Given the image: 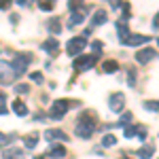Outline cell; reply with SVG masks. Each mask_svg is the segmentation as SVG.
<instances>
[{"mask_svg": "<svg viewBox=\"0 0 159 159\" xmlns=\"http://www.w3.org/2000/svg\"><path fill=\"white\" fill-rule=\"evenodd\" d=\"M157 45H159V40H157Z\"/></svg>", "mask_w": 159, "mask_h": 159, "instance_id": "39", "label": "cell"}, {"mask_svg": "<svg viewBox=\"0 0 159 159\" xmlns=\"http://www.w3.org/2000/svg\"><path fill=\"white\" fill-rule=\"evenodd\" d=\"M57 47H60L57 38H47V40L43 43V49L47 51L49 55H57Z\"/></svg>", "mask_w": 159, "mask_h": 159, "instance_id": "11", "label": "cell"}, {"mask_svg": "<svg viewBox=\"0 0 159 159\" xmlns=\"http://www.w3.org/2000/svg\"><path fill=\"white\" fill-rule=\"evenodd\" d=\"M17 4H21V7H28V4H30V0H17Z\"/></svg>", "mask_w": 159, "mask_h": 159, "instance_id": "35", "label": "cell"}, {"mask_svg": "<svg viewBox=\"0 0 159 159\" xmlns=\"http://www.w3.org/2000/svg\"><path fill=\"white\" fill-rule=\"evenodd\" d=\"M117 28H119V36H121V40H125V38L129 36V34H127V24L119 21V24H117Z\"/></svg>", "mask_w": 159, "mask_h": 159, "instance_id": "22", "label": "cell"}, {"mask_svg": "<svg viewBox=\"0 0 159 159\" xmlns=\"http://www.w3.org/2000/svg\"><path fill=\"white\" fill-rule=\"evenodd\" d=\"M147 110H159V102H144Z\"/></svg>", "mask_w": 159, "mask_h": 159, "instance_id": "27", "label": "cell"}, {"mask_svg": "<svg viewBox=\"0 0 159 159\" xmlns=\"http://www.w3.org/2000/svg\"><path fill=\"white\" fill-rule=\"evenodd\" d=\"M127 83H129V87L136 85V70H134V68H129V70H127Z\"/></svg>", "mask_w": 159, "mask_h": 159, "instance_id": "23", "label": "cell"}, {"mask_svg": "<svg viewBox=\"0 0 159 159\" xmlns=\"http://www.w3.org/2000/svg\"><path fill=\"white\" fill-rule=\"evenodd\" d=\"M49 155H51V157H57V159H61L64 155H66V148L61 147V144H53V147L49 148Z\"/></svg>", "mask_w": 159, "mask_h": 159, "instance_id": "17", "label": "cell"}, {"mask_svg": "<svg viewBox=\"0 0 159 159\" xmlns=\"http://www.w3.org/2000/svg\"><path fill=\"white\" fill-rule=\"evenodd\" d=\"M140 127H125V132H123V136L125 138H132V136H136V132H138Z\"/></svg>", "mask_w": 159, "mask_h": 159, "instance_id": "25", "label": "cell"}, {"mask_svg": "<svg viewBox=\"0 0 159 159\" xmlns=\"http://www.w3.org/2000/svg\"><path fill=\"white\" fill-rule=\"evenodd\" d=\"M85 19V9H81V11H74L72 15H70V21H68V25L72 28V25H76V24H81Z\"/></svg>", "mask_w": 159, "mask_h": 159, "instance_id": "15", "label": "cell"}, {"mask_svg": "<svg viewBox=\"0 0 159 159\" xmlns=\"http://www.w3.org/2000/svg\"><path fill=\"white\" fill-rule=\"evenodd\" d=\"M4 98H7V96H4V93L0 91V115H4V112H7V106H4Z\"/></svg>", "mask_w": 159, "mask_h": 159, "instance_id": "29", "label": "cell"}, {"mask_svg": "<svg viewBox=\"0 0 159 159\" xmlns=\"http://www.w3.org/2000/svg\"><path fill=\"white\" fill-rule=\"evenodd\" d=\"M81 4H83V0H70V2H68V7H70L72 11H76V9H79Z\"/></svg>", "mask_w": 159, "mask_h": 159, "instance_id": "28", "label": "cell"}, {"mask_svg": "<svg viewBox=\"0 0 159 159\" xmlns=\"http://www.w3.org/2000/svg\"><path fill=\"white\" fill-rule=\"evenodd\" d=\"M96 129V112L93 110H85L83 115H79L76 119V125H74V132L79 138H91Z\"/></svg>", "mask_w": 159, "mask_h": 159, "instance_id": "1", "label": "cell"}, {"mask_svg": "<svg viewBox=\"0 0 159 159\" xmlns=\"http://www.w3.org/2000/svg\"><path fill=\"white\" fill-rule=\"evenodd\" d=\"M155 55H157V51L153 49V47H144V49H140L136 53V61H140V64H148L151 60H155Z\"/></svg>", "mask_w": 159, "mask_h": 159, "instance_id": "7", "label": "cell"}, {"mask_svg": "<svg viewBox=\"0 0 159 159\" xmlns=\"http://www.w3.org/2000/svg\"><path fill=\"white\" fill-rule=\"evenodd\" d=\"M132 121V112H125V115H121V123H127Z\"/></svg>", "mask_w": 159, "mask_h": 159, "instance_id": "32", "label": "cell"}, {"mask_svg": "<svg viewBox=\"0 0 159 159\" xmlns=\"http://www.w3.org/2000/svg\"><path fill=\"white\" fill-rule=\"evenodd\" d=\"M106 19H108V13L106 11H96L93 17H91V25H102Z\"/></svg>", "mask_w": 159, "mask_h": 159, "instance_id": "13", "label": "cell"}, {"mask_svg": "<svg viewBox=\"0 0 159 159\" xmlns=\"http://www.w3.org/2000/svg\"><path fill=\"white\" fill-rule=\"evenodd\" d=\"M11 108L15 110V115H19V117H24V115H28V106H25L21 100H15L11 104Z\"/></svg>", "mask_w": 159, "mask_h": 159, "instance_id": "14", "label": "cell"}, {"mask_svg": "<svg viewBox=\"0 0 159 159\" xmlns=\"http://www.w3.org/2000/svg\"><path fill=\"white\" fill-rule=\"evenodd\" d=\"M40 9L49 11V9H51V2H49V0H40Z\"/></svg>", "mask_w": 159, "mask_h": 159, "instance_id": "31", "label": "cell"}, {"mask_svg": "<svg viewBox=\"0 0 159 159\" xmlns=\"http://www.w3.org/2000/svg\"><path fill=\"white\" fill-rule=\"evenodd\" d=\"M121 159H129V157H121Z\"/></svg>", "mask_w": 159, "mask_h": 159, "instance_id": "38", "label": "cell"}, {"mask_svg": "<svg viewBox=\"0 0 159 159\" xmlns=\"http://www.w3.org/2000/svg\"><path fill=\"white\" fill-rule=\"evenodd\" d=\"M91 47H93V53H96V55L102 53V43H100V40H93V43H91Z\"/></svg>", "mask_w": 159, "mask_h": 159, "instance_id": "26", "label": "cell"}, {"mask_svg": "<svg viewBox=\"0 0 159 159\" xmlns=\"http://www.w3.org/2000/svg\"><path fill=\"white\" fill-rule=\"evenodd\" d=\"M15 91H17V93H28L30 87H28V85H17V87H15Z\"/></svg>", "mask_w": 159, "mask_h": 159, "instance_id": "30", "label": "cell"}, {"mask_svg": "<svg viewBox=\"0 0 159 159\" xmlns=\"http://www.w3.org/2000/svg\"><path fill=\"white\" fill-rule=\"evenodd\" d=\"M79 102H68V100H55L53 102V106H51V112H49V117L51 119H61L66 112H68V108L70 106H76Z\"/></svg>", "mask_w": 159, "mask_h": 159, "instance_id": "2", "label": "cell"}, {"mask_svg": "<svg viewBox=\"0 0 159 159\" xmlns=\"http://www.w3.org/2000/svg\"><path fill=\"white\" fill-rule=\"evenodd\" d=\"M0 140H4V136H2V134H0Z\"/></svg>", "mask_w": 159, "mask_h": 159, "instance_id": "37", "label": "cell"}, {"mask_svg": "<svg viewBox=\"0 0 159 159\" xmlns=\"http://www.w3.org/2000/svg\"><path fill=\"white\" fill-rule=\"evenodd\" d=\"M49 32H53V34H60V32H61L60 19H55V17H51V19H49Z\"/></svg>", "mask_w": 159, "mask_h": 159, "instance_id": "20", "label": "cell"}, {"mask_svg": "<svg viewBox=\"0 0 159 159\" xmlns=\"http://www.w3.org/2000/svg\"><path fill=\"white\" fill-rule=\"evenodd\" d=\"M123 106H125V96H123V93L117 91V93H112L108 98V108L112 110V112H121Z\"/></svg>", "mask_w": 159, "mask_h": 159, "instance_id": "5", "label": "cell"}, {"mask_svg": "<svg viewBox=\"0 0 159 159\" xmlns=\"http://www.w3.org/2000/svg\"><path fill=\"white\" fill-rule=\"evenodd\" d=\"M30 79H32L34 83H38V85H40V83L45 81V76H43V72H32V74H30Z\"/></svg>", "mask_w": 159, "mask_h": 159, "instance_id": "24", "label": "cell"}, {"mask_svg": "<svg viewBox=\"0 0 159 159\" xmlns=\"http://www.w3.org/2000/svg\"><path fill=\"white\" fill-rule=\"evenodd\" d=\"M102 68H104V72H117V70H119V64L115 60H106Z\"/></svg>", "mask_w": 159, "mask_h": 159, "instance_id": "19", "label": "cell"}, {"mask_svg": "<svg viewBox=\"0 0 159 159\" xmlns=\"http://www.w3.org/2000/svg\"><path fill=\"white\" fill-rule=\"evenodd\" d=\"M4 159H25V155H24V148H15V147H11V148H7L4 153Z\"/></svg>", "mask_w": 159, "mask_h": 159, "instance_id": "12", "label": "cell"}, {"mask_svg": "<svg viewBox=\"0 0 159 159\" xmlns=\"http://www.w3.org/2000/svg\"><path fill=\"white\" fill-rule=\"evenodd\" d=\"M15 76H17V74H15V70H13L11 64L0 61V83H2V85H9V83H13Z\"/></svg>", "mask_w": 159, "mask_h": 159, "instance_id": "4", "label": "cell"}, {"mask_svg": "<svg viewBox=\"0 0 159 159\" xmlns=\"http://www.w3.org/2000/svg\"><path fill=\"white\" fill-rule=\"evenodd\" d=\"M153 25H155V28H159V13L155 15V19H153Z\"/></svg>", "mask_w": 159, "mask_h": 159, "instance_id": "34", "label": "cell"}, {"mask_svg": "<svg viewBox=\"0 0 159 159\" xmlns=\"http://www.w3.org/2000/svg\"><path fill=\"white\" fill-rule=\"evenodd\" d=\"M144 43H148V36H144V34H129L123 40L125 47H138V45H144Z\"/></svg>", "mask_w": 159, "mask_h": 159, "instance_id": "8", "label": "cell"}, {"mask_svg": "<svg viewBox=\"0 0 159 159\" xmlns=\"http://www.w3.org/2000/svg\"><path fill=\"white\" fill-rule=\"evenodd\" d=\"M45 138H47V140H51V142H53V140L68 142V134H64L61 129H47V132H45Z\"/></svg>", "mask_w": 159, "mask_h": 159, "instance_id": "10", "label": "cell"}, {"mask_svg": "<svg viewBox=\"0 0 159 159\" xmlns=\"http://www.w3.org/2000/svg\"><path fill=\"white\" fill-rule=\"evenodd\" d=\"M30 60H32V57H30L28 53H25V55H21V53H19V55H15V61L11 64L13 70H15V74L25 72V68H28V61H30Z\"/></svg>", "mask_w": 159, "mask_h": 159, "instance_id": "6", "label": "cell"}, {"mask_svg": "<svg viewBox=\"0 0 159 159\" xmlns=\"http://www.w3.org/2000/svg\"><path fill=\"white\" fill-rule=\"evenodd\" d=\"M115 142H117V138H115L112 134H106L104 138H102V144H104V147H115Z\"/></svg>", "mask_w": 159, "mask_h": 159, "instance_id": "21", "label": "cell"}, {"mask_svg": "<svg viewBox=\"0 0 159 159\" xmlns=\"http://www.w3.org/2000/svg\"><path fill=\"white\" fill-rule=\"evenodd\" d=\"M93 60H96V57H91V55H79V57L74 60V68H76V70H87V68L93 66Z\"/></svg>", "mask_w": 159, "mask_h": 159, "instance_id": "9", "label": "cell"}, {"mask_svg": "<svg viewBox=\"0 0 159 159\" xmlns=\"http://www.w3.org/2000/svg\"><path fill=\"white\" fill-rule=\"evenodd\" d=\"M153 153H155V148H153V147L138 148V157H140V159H151V157H153Z\"/></svg>", "mask_w": 159, "mask_h": 159, "instance_id": "18", "label": "cell"}, {"mask_svg": "<svg viewBox=\"0 0 159 159\" xmlns=\"http://www.w3.org/2000/svg\"><path fill=\"white\" fill-rule=\"evenodd\" d=\"M87 47V40L85 36H76V38H70L68 40V55H81L83 53V49Z\"/></svg>", "mask_w": 159, "mask_h": 159, "instance_id": "3", "label": "cell"}, {"mask_svg": "<svg viewBox=\"0 0 159 159\" xmlns=\"http://www.w3.org/2000/svg\"><path fill=\"white\" fill-rule=\"evenodd\" d=\"M36 142H38V134H36V132H32V134H28L24 138V147L25 148H34V147H36Z\"/></svg>", "mask_w": 159, "mask_h": 159, "instance_id": "16", "label": "cell"}, {"mask_svg": "<svg viewBox=\"0 0 159 159\" xmlns=\"http://www.w3.org/2000/svg\"><path fill=\"white\" fill-rule=\"evenodd\" d=\"M11 2H13V0H0V9H4V11H7Z\"/></svg>", "mask_w": 159, "mask_h": 159, "instance_id": "33", "label": "cell"}, {"mask_svg": "<svg viewBox=\"0 0 159 159\" xmlns=\"http://www.w3.org/2000/svg\"><path fill=\"white\" fill-rule=\"evenodd\" d=\"M121 4V0H110V7H119Z\"/></svg>", "mask_w": 159, "mask_h": 159, "instance_id": "36", "label": "cell"}]
</instances>
